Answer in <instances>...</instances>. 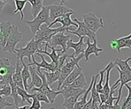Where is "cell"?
I'll list each match as a JSON object with an SVG mask.
<instances>
[{
  "label": "cell",
  "instance_id": "cell-1",
  "mask_svg": "<svg viewBox=\"0 0 131 109\" xmlns=\"http://www.w3.org/2000/svg\"><path fill=\"white\" fill-rule=\"evenodd\" d=\"M69 31L68 28H63V27H57V28H51L48 26V25L44 24L42 25L39 28V30L37 32V33L34 35V38L36 41L39 42L41 44H50L51 38L56 35L58 33H63V32Z\"/></svg>",
  "mask_w": 131,
  "mask_h": 109
},
{
  "label": "cell",
  "instance_id": "cell-2",
  "mask_svg": "<svg viewBox=\"0 0 131 109\" xmlns=\"http://www.w3.org/2000/svg\"><path fill=\"white\" fill-rule=\"evenodd\" d=\"M26 23L28 24L31 30V33L35 35L37 32L39 30L42 25L46 24L48 26H50L51 21H50V9H49L48 5L44 6L42 10L39 12V15L34 18L33 21H27Z\"/></svg>",
  "mask_w": 131,
  "mask_h": 109
},
{
  "label": "cell",
  "instance_id": "cell-3",
  "mask_svg": "<svg viewBox=\"0 0 131 109\" xmlns=\"http://www.w3.org/2000/svg\"><path fill=\"white\" fill-rule=\"evenodd\" d=\"M41 45V44L39 42L36 41L34 38L31 39L30 41L27 44V45L24 48L21 49H16L15 54H16V57L18 60H20L21 62H23V58L28 57L29 62L32 63V57L34 56V54L37 53V51L39 49V46Z\"/></svg>",
  "mask_w": 131,
  "mask_h": 109
},
{
  "label": "cell",
  "instance_id": "cell-4",
  "mask_svg": "<svg viewBox=\"0 0 131 109\" xmlns=\"http://www.w3.org/2000/svg\"><path fill=\"white\" fill-rule=\"evenodd\" d=\"M82 58H85V56H84V53L83 54H81L80 56H77V57H75L73 56L71 58V60L70 61H66L64 66H63L61 70V74H60V78H59L58 83V90H60V89L63 85V82L65 81V79L68 78V76L72 73L74 71L76 66H79V61H80Z\"/></svg>",
  "mask_w": 131,
  "mask_h": 109
},
{
  "label": "cell",
  "instance_id": "cell-5",
  "mask_svg": "<svg viewBox=\"0 0 131 109\" xmlns=\"http://www.w3.org/2000/svg\"><path fill=\"white\" fill-rule=\"evenodd\" d=\"M37 71L39 73V75L40 76V78H42V85L40 86L39 88H33L31 90V91H37V92H39V93H42L44 95H46V96L48 97L49 101H50L51 103H53L55 101L57 96L58 95H61V90H51V89L49 87L48 83H47V80H46V75L44 74L43 72H41V69L40 68H37Z\"/></svg>",
  "mask_w": 131,
  "mask_h": 109
},
{
  "label": "cell",
  "instance_id": "cell-6",
  "mask_svg": "<svg viewBox=\"0 0 131 109\" xmlns=\"http://www.w3.org/2000/svg\"><path fill=\"white\" fill-rule=\"evenodd\" d=\"M23 35V33L19 31L18 26H13V29H12L10 35H9V38H8V41H7L5 46H4V48L2 49V50L4 52L15 53L16 44L21 41Z\"/></svg>",
  "mask_w": 131,
  "mask_h": 109
},
{
  "label": "cell",
  "instance_id": "cell-7",
  "mask_svg": "<svg viewBox=\"0 0 131 109\" xmlns=\"http://www.w3.org/2000/svg\"><path fill=\"white\" fill-rule=\"evenodd\" d=\"M83 22L91 31L96 33L100 28L104 27V21L102 17H98L96 14L89 12L86 15L82 16Z\"/></svg>",
  "mask_w": 131,
  "mask_h": 109
},
{
  "label": "cell",
  "instance_id": "cell-8",
  "mask_svg": "<svg viewBox=\"0 0 131 109\" xmlns=\"http://www.w3.org/2000/svg\"><path fill=\"white\" fill-rule=\"evenodd\" d=\"M74 21H75V23L78 24V27L75 31H67L69 34H75V35L79 37V38L81 37H88L90 40L93 41L94 39H96V33L91 31L83 21H80L76 18L74 20Z\"/></svg>",
  "mask_w": 131,
  "mask_h": 109
},
{
  "label": "cell",
  "instance_id": "cell-9",
  "mask_svg": "<svg viewBox=\"0 0 131 109\" xmlns=\"http://www.w3.org/2000/svg\"><path fill=\"white\" fill-rule=\"evenodd\" d=\"M49 9H50V21L53 22L56 19L59 18V17L64 16L67 13H70V12H74L72 9L68 8L64 4H54L48 5Z\"/></svg>",
  "mask_w": 131,
  "mask_h": 109
},
{
  "label": "cell",
  "instance_id": "cell-10",
  "mask_svg": "<svg viewBox=\"0 0 131 109\" xmlns=\"http://www.w3.org/2000/svg\"><path fill=\"white\" fill-rule=\"evenodd\" d=\"M70 39V35L69 33L68 35H66V34H64V32H63V33H58L51 38V43L49 44V45L54 47V48H56L58 45L61 46L62 47L61 54H63L67 51V43Z\"/></svg>",
  "mask_w": 131,
  "mask_h": 109
},
{
  "label": "cell",
  "instance_id": "cell-11",
  "mask_svg": "<svg viewBox=\"0 0 131 109\" xmlns=\"http://www.w3.org/2000/svg\"><path fill=\"white\" fill-rule=\"evenodd\" d=\"M13 29V26L9 21L1 22V29H0V49H3L8 41V38Z\"/></svg>",
  "mask_w": 131,
  "mask_h": 109
},
{
  "label": "cell",
  "instance_id": "cell-12",
  "mask_svg": "<svg viewBox=\"0 0 131 109\" xmlns=\"http://www.w3.org/2000/svg\"><path fill=\"white\" fill-rule=\"evenodd\" d=\"M71 15H74V12H70V13H67L65 14L64 16L59 17V18L56 19L55 21L53 22H51L50 24V26L49 27H51V26H53L54 24L58 23V22H60L62 24V27H63V28H68L69 31H75V28H71V26H75L77 28L78 27V24L75 23V21H73L72 20H71L70 16Z\"/></svg>",
  "mask_w": 131,
  "mask_h": 109
},
{
  "label": "cell",
  "instance_id": "cell-13",
  "mask_svg": "<svg viewBox=\"0 0 131 109\" xmlns=\"http://www.w3.org/2000/svg\"><path fill=\"white\" fill-rule=\"evenodd\" d=\"M38 54V56H39V57L41 58V62H37L36 60L34 59V56L32 57V61L33 62L32 63H29L28 64V66H36L37 68H43L44 71L46 72H55L57 71V66L54 63L51 62L49 63L48 61H46L45 57H44L43 54H40V53H37Z\"/></svg>",
  "mask_w": 131,
  "mask_h": 109
},
{
  "label": "cell",
  "instance_id": "cell-14",
  "mask_svg": "<svg viewBox=\"0 0 131 109\" xmlns=\"http://www.w3.org/2000/svg\"><path fill=\"white\" fill-rule=\"evenodd\" d=\"M116 69H117V70L118 71V73H119V79L116 81L115 84L116 85H117V84L120 83V87H119V89H118L117 99L116 103H115V105L117 106V105H119V101L121 100V94H122L123 86H124L125 85H127L128 83L131 82V75L127 73H125V72H123L119 67H117Z\"/></svg>",
  "mask_w": 131,
  "mask_h": 109
},
{
  "label": "cell",
  "instance_id": "cell-15",
  "mask_svg": "<svg viewBox=\"0 0 131 109\" xmlns=\"http://www.w3.org/2000/svg\"><path fill=\"white\" fill-rule=\"evenodd\" d=\"M84 38L85 37H81L79 39V42L77 43H75L73 42L72 39H70L67 43V50L70 49H74L75 50V57H77V56H80L81 54H83L85 52L86 49V44L84 42Z\"/></svg>",
  "mask_w": 131,
  "mask_h": 109
},
{
  "label": "cell",
  "instance_id": "cell-16",
  "mask_svg": "<svg viewBox=\"0 0 131 109\" xmlns=\"http://www.w3.org/2000/svg\"><path fill=\"white\" fill-rule=\"evenodd\" d=\"M86 49L85 52H84V56H85V61L88 62V61H89V56L91 54H95V56L98 57L99 52L102 51L103 49L98 47L97 39H94V40L93 41V43H91V40L88 38V40H86Z\"/></svg>",
  "mask_w": 131,
  "mask_h": 109
},
{
  "label": "cell",
  "instance_id": "cell-17",
  "mask_svg": "<svg viewBox=\"0 0 131 109\" xmlns=\"http://www.w3.org/2000/svg\"><path fill=\"white\" fill-rule=\"evenodd\" d=\"M29 70H30L31 73V83L30 85H28V90H31L33 88H39L42 85V78H40V76L39 75V73L37 71L36 66H29Z\"/></svg>",
  "mask_w": 131,
  "mask_h": 109
},
{
  "label": "cell",
  "instance_id": "cell-18",
  "mask_svg": "<svg viewBox=\"0 0 131 109\" xmlns=\"http://www.w3.org/2000/svg\"><path fill=\"white\" fill-rule=\"evenodd\" d=\"M131 39V33L129 35L123 37V38L113 39L111 41V47L113 50H117V52H120L123 48H128V42Z\"/></svg>",
  "mask_w": 131,
  "mask_h": 109
},
{
  "label": "cell",
  "instance_id": "cell-19",
  "mask_svg": "<svg viewBox=\"0 0 131 109\" xmlns=\"http://www.w3.org/2000/svg\"><path fill=\"white\" fill-rule=\"evenodd\" d=\"M61 95L63 96L64 99H68L72 96H77L80 93H85L86 90L81 88H73L70 86H64L61 88Z\"/></svg>",
  "mask_w": 131,
  "mask_h": 109
},
{
  "label": "cell",
  "instance_id": "cell-20",
  "mask_svg": "<svg viewBox=\"0 0 131 109\" xmlns=\"http://www.w3.org/2000/svg\"><path fill=\"white\" fill-rule=\"evenodd\" d=\"M46 45H47L48 48H50L51 49V53H49L47 52V50H43V49H39L38 51H37V53H40V54H46V56H48L49 57L51 58V62L54 63L56 65V66H58V61H59V58H60V56L61 54H57V52H62V49H57L56 48H54V47H51L49 45V44H46Z\"/></svg>",
  "mask_w": 131,
  "mask_h": 109
},
{
  "label": "cell",
  "instance_id": "cell-21",
  "mask_svg": "<svg viewBox=\"0 0 131 109\" xmlns=\"http://www.w3.org/2000/svg\"><path fill=\"white\" fill-rule=\"evenodd\" d=\"M16 72H15L14 75H13V81L16 85L20 88H24V85H23V76H21V72H23V66L20 65V60L17 59L16 60Z\"/></svg>",
  "mask_w": 131,
  "mask_h": 109
},
{
  "label": "cell",
  "instance_id": "cell-22",
  "mask_svg": "<svg viewBox=\"0 0 131 109\" xmlns=\"http://www.w3.org/2000/svg\"><path fill=\"white\" fill-rule=\"evenodd\" d=\"M115 66L116 65L113 61L109 62L108 65L106 66L107 70H106V74H105V84H104V87H103V94L106 96V98L107 99H108L109 95H110V92H111L110 85H109V80H110V73H111V71L115 67Z\"/></svg>",
  "mask_w": 131,
  "mask_h": 109
},
{
  "label": "cell",
  "instance_id": "cell-23",
  "mask_svg": "<svg viewBox=\"0 0 131 109\" xmlns=\"http://www.w3.org/2000/svg\"><path fill=\"white\" fill-rule=\"evenodd\" d=\"M10 87H11V96L12 98L14 100V106L16 107H19V106H23V104L25 102H23V99L21 96H19L18 91H17V85L14 83V81L10 84Z\"/></svg>",
  "mask_w": 131,
  "mask_h": 109
},
{
  "label": "cell",
  "instance_id": "cell-24",
  "mask_svg": "<svg viewBox=\"0 0 131 109\" xmlns=\"http://www.w3.org/2000/svg\"><path fill=\"white\" fill-rule=\"evenodd\" d=\"M81 73H82V68H81L80 66H76V67L74 69V71L72 72V73L68 76V78L65 79V81L63 82L62 87H64V86H70L71 84H72L73 82L81 75Z\"/></svg>",
  "mask_w": 131,
  "mask_h": 109
},
{
  "label": "cell",
  "instance_id": "cell-25",
  "mask_svg": "<svg viewBox=\"0 0 131 109\" xmlns=\"http://www.w3.org/2000/svg\"><path fill=\"white\" fill-rule=\"evenodd\" d=\"M27 1L31 4V16L34 19L43 9V0H27Z\"/></svg>",
  "mask_w": 131,
  "mask_h": 109
},
{
  "label": "cell",
  "instance_id": "cell-26",
  "mask_svg": "<svg viewBox=\"0 0 131 109\" xmlns=\"http://www.w3.org/2000/svg\"><path fill=\"white\" fill-rule=\"evenodd\" d=\"M130 60H131V57L126 59L124 61L117 58V59H116L114 63H115V65L117 66L123 72H125V73H127L131 75V66H129V64H128V61Z\"/></svg>",
  "mask_w": 131,
  "mask_h": 109
},
{
  "label": "cell",
  "instance_id": "cell-27",
  "mask_svg": "<svg viewBox=\"0 0 131 109\" xmlns=\"http://www.w3.org/2000/svg\"><path fill=\"white\" fill-rule=\"evenodd\" d=\"M21 65L23 66V72H21V76H23V85H24V88L25 90L28 91V79H30L31 78V73H30V70H29V66L28 64H25V62H21Z\"/></svg>",
  "mask_w": 131,
  "mask_h": 109
},
{
  "label": "cell",
  "instance_id": "cell-28",
  "mask_svg": "<svg viewBox=\"0 0 131 109\" xmlns=\"http://www.w3.org/2000/svg\"><path fill=\"white\" fill-rule=\"evenodd\" d=\"M44 74L46 77V80H47V83L49 85H52L55 82L58 81L59 78H60V74H61V71L57 70L55 72H43Z\"/></svg>",
  "mask_w": 131,
  "mask_h": 109
},
{
  "label": "cell",
  "instance_id": "cell-29",
  "mask_svg": "<svg viewBox=\"0 0 131 109\" xmlns=\"http://www.w3.org/2000/svg\"><path fill=\"white\" fill-rule=\"evenodd\" d=\"M83 94L84 93H80V94H78L77 96H72V97H70L68 99H64L63 106L66 109H75V106L76 102H77L78 99L80 98V96H82Z\"/></svg>",
  "mask_w": 131,
  "mask_h": 109
},
{
  "label": "cell",
  "instance_id": "cell-30",
  "mask_svg": "<svg viewBox=\"0 0 131 109\" xmlns=\"http://www.w3.org/2000/svg\"><path fill=\"white\" fill-rule=\"evenodd\" d=\"M17 91H18L19 96L23 99V102H27L28 104H32L34 94H28V91H27L25 89L20 88L18 86H17Z\"/></svg>",
  "mask_w": 131,
  "mask_h": 109
},
{
  "label": "cell",
  "instance_id": "cell-31",
  "mask_svg": "<svg viewBox=\"0 0 131 109\" xmlns=\"http://www.w3.org/2000/svg\"><path fill=\"white\" fill-rule=\"evenodd\" d=\"M99 76H100V73L95 75V80H94V83H93L92 90H91V98L93 99V102L101 104V100H100V94L96 90V84H97V79L99 78Z\"/></svg>",
  "mask_w": 131,
  "mask_h": 109
},
{
  "label": "cell",
  "instance_id": "cell-32",
  "mask_svg": "<svg viewBox=\"0 0 131 109\" xmlns=\"http://www.w3.org/2000/svg\"><path fill=\"white\" fill-rule=\"evenodd\" d=\"M70 86L73 88H81V89H84L86 86H88V83L86 81L85 75L83 73H81Z\"/></svg>",
  "mask_w": 131,
  "mask_h": 109
},
{
  "label": "cell",
  "instance_id": "cell-33",
  "mask_svg": "<svg viewBox=\"0 0 131 109\" xmlns=\"http://www.w3.org/2000/svg\"><path fill=\"white\" fill-rule=\"evenodd\" d=\"M14 1H15V4H16V9H15L13 13L16 14L17 12H20V13H21V20H23L24 19L23 9L28 1H27V0H14Z\"/></svg>",
  "mask_w": 131,
  "mask_h": 109
},
{
  "label": "cell",
  "instance_id": "cell-34",
  "mask_svg": "<svg viewBox=\"0 0 131 109\" xmlns=\"http://www.w3.org/2000/svg\"><path fill=\"white\" fill-rule=\"evenodd\" d=\"M0 96L4 97H8L11 96V87L10 85H2L0 88Z\"/></svg>",
  "mask_w": 131,
  "mask_h": 109
},
{
  "label": "cell",
  "instance_id": "cell-35",
  "mask_svg": "<svg viewBox=\"0 0 131 109\" xmlns=\"http://www.w3.org/2000/svg\"><path fill=\"white\" fill-rule=\"evenodd\" d=\"M125 86H126V88H127L128 90V95L127 96V98L125 99L123 104L121 106V109H125L128 106V104H129V101H131V86L128 85V84H127V85H125Z\"/></svg>",
  "mask_w": 131,
  "mask_h": 109
},
{
  "label": "cell",
  "instance_id": "cell-36",
  "mask_svg": "<svg viewBox=\"0 0 131 109\" xmlns=\"http://www.w3.org/2000/svg\"><path fill=\"white\" fill-rule=\"evenodd\" d=\"M41 108H42L41 103H40V101L36 98V93H35L34 94V96L33 97V102L31 104L30 109H41Z\"/></svg>",
  "mask_w": 131,
  "mask_h": 109
},
{
  "label": "cell",
  "instance_id": "cell-37",
  "mask_svg": "<svg viewBox=\"0 0 131 109\" xmlns=\"http://www.w3.org/2000/svg\"><path fill=\"white\" fill-rule=\"evenodd\" d=\"M14 106L13 103H10L4 97L0 96V109H4L6 106Z\"/></svg>",
  "mask_w": 131,
  "mask_h": 109
},
{
  "label": "cell",
  "instance_id": "cell-38",
  "mask_svg": "<svg viewBox=\"0 0 131 109\" xmlns=\"http://www.w3.org/2000/svg\"><path fill=\"white\" fill-rule=\"evenodd\" d=\"M36 98L38 99L39 101H44V102L46 103V104H50L51 103L47 96H46V95H44V94H42V93L37 92L36 93Z\"/></svg>",
  "mask_w": 131,
  "mask_h": 109
},
{
  "label": "cell",
  "instance_id": "cell-39",
  "mask_svg": "<svg viewBox=\"0 0 131 109\" xmlns=\"http://www.w3.org/2000/svg\"><path fill=\"white\" fill-rule=\"evenodd\" d=\"M92 106H93V99L90 97L89 101H88V103L84 106V107L82 109H92Z\"/></svg>",
  "mask_w": 131,
  "mask_h": 109
},
{
  "label": "cell",
  "instance_id": "cell-40",
  "mask_svg": "<svg viewBox=\"0 0 131 109\" xmlns=\"http://www.w3.org/2000/svg\"><path fill=\"white\" fill-rule=\"evenodd\" d=\"M7 4V0H0V13L3 10V9L4 8V6Z\"/></svg>",
  "mask_w": 131,
  "mask_h": 109
},
{
  "label": "cell",
  "instance_id": "cell-41",
  "mask_svg": "<svg viewBox=\"0 0 131 109\" xmlns=\"http://www.w3.org/2000/svg\"><path fill=\"white\" fill-rule=\"evenodd\" d=\"M16 109H30V106L28 105H25L23 106H19V107H16Z\"/></svg>",
  "mask_w": 131,
  "mask_h": 109
},
{
  "label": "cell",
  "instance_id": "cell-42",
  "mask_svg": "<svg viewBox=\"0 0 131 109\" xmlns=\"http://www.w3.org/2000/svg\"><path fill=\"white\" fill-rule=\"evenodd\" d=\"M128 49H131V39L128 42Z\"/></svg>",
  "mask_w": 131,
  "mask_h": 109
},
{
  "label": "cell",
  "instance_id": "cell-43",
  "mask_svg": "<svg viewBox=\"0 0 131 109\" xmlns=\"http://www.w3.org/2000/svg\"><path fill=\"white\" fill-rule=\"evenodd\" d=\"M60 1H61V3H60V4H64L66 3V2L68 1V0H60Z\"/></svg>",
  "mask_w": 131,
  "mask_h": 109
},
{
  "label": "cell",
  "instance_id": "cell-44",
  "mask_svg": "<svg viewBox=\"0 0 131 109\" xmlns=\"http://www.w3.org/2000/svg\"><path fill=\"white\" fill-rule=\"evenodd\" d=\"M125 109H131V104H130V105H128Z\"/></svg>",
  "mask_w": 131,
  "mask_h": 109
},
{
  "label": "cell",
  "instance_id": "cell-45",
  "mask_svg": "<svg viewBox=\"0 0 131 109\" xmlns=\"http://www.w3.org/2000/svg\"><path fill=\"white\" fill-rule=\"evenodd\" d=\"M0 29H1V23H0Z\"/></svg>",
  "mask_w": 131,
  "mask_h": 109
},
{
  "label": "cell",
  "instance_id": "cell-46",
  "mask_svg": "<svg viewBox=\"0 0 131 109\" xmlns=\"http://www.w3.org/2000/svg\"><path fill=\"white\" fill-rule=\"evenodd\" d=\"M51 109H55V108H54V107H51Z\"/></svg>",
  "mask_w": 131,
  "mask_h": 109
}]
</instances>
